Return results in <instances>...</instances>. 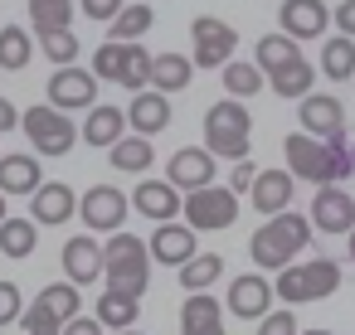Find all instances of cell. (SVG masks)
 I'll return each mask as SVG.
<instances>
[{
    "label": "cell",
    "mask_w": 355,
    "mask_h": 335,
    "mask_svg": "<svg viewBox=\"0 0 355 335\" xmlns=\"http://www.w3.org/2000/svg\"><path fill=\"white\" fill-rule=\"evenodd\" d=\"M282 156H287V170L306 185H340L355 175V146L345 141H321L311 132H292L282 141Z\"/></svg>",
    "instance_id": "6da1fadb"
},
{
    "label": "cell",
    "mask_w": 355,
    "mask_h": 335,
    "mask_svg": "<svg viewBox=\"0 0 355 335\" xmlns=\"http://www.w3.org/2000/svg\"><path fill=\"white\" fill-rule=\"evenodd\" d=\"M311 233H316V224L311 219H302V214H292V209H282V214H272L253 238H248V257L258 262V267H268V272H282L306 243H311Z\"/></svg>",
    "instance_id": "7a4b0ae2"
},
{
    "label": "cell",
    "mask_w": 355,
    "mask_h": 335,
    "mask_svg": "<svg viewBox=\"0 0 355 335\" xmlns=\"http://www.w3.org/2000/svg\"><path fill=\"white\" fill-rule=\"evenodd\" d=\"M103 257H107V291H122V296H146V287H151V243H141L137 233H127V228H117V233H107V243H103Z\"/></svg>",
    "instance_id": "3957f363"
},
{
    "label": "cell",
    "mask_w": 355,
    "mask_h": 335,
    "mask_svg": "<svg viewBox=\"0 0 355 335\" xmlns=\"http://www.w3.org/2000/svg\"><path fill=\"white\" fill-rule=\"evenodd\" d=\"M248 136H253V117L243 107V98H219L205 112V146L224 161H248Z\"/></svg>",
    "instance_id": "277c9868"
},
{
    "label": "cell",
    "mask_w": 355,
    "mask_h": 335,
    "mask_svg": "<svg viewBox=\"0 0 355 335\" xmlns=\"http://www.w3.org/2000/svg\"><path fill=\"white\" fill-rule=\"evenodd\" d=\"M331 291H340V262H331V257H311L302 267L287 262L277 272V301L282 306H306V301H321Z\"/></svg>",
    "instance_id": "5b68a950"
},
{
    "label": "cell",
    "mask_w": 355,
    "mask_h": 335,
    "mask_svg": "<svg viewBox=\"0 0 355 335\" xmlns=\"http://www.w3.org/2000/svg\"><path fill=\"white\" fill-rule=\"evenodd\" d=\"M20 127H25V136H30V146H35L40 156H69V151L83 141V132H78V127L69 122V112L54 107V102L30 107Z\"/></svg>",
    "instance_id": "8992f818"
},
{
    "label": "cell",
    "mask_w": 355,
    "mask_h": 335,
    "mask_svg": "<svg viewBox=\"0 0 355 335\" xmlns=\"http://www.w3.org/2000/svg\"><path fill=\"white\" fill-rule=\"evenodd\" d=\"M234 219H239V190L234 185H200V190H190L185 194V224L190 228H200V233H224V228H234Z\"/></svg>",
    "instance_id": "52a82bcc"
},
{
    "label": "cell",
    "mask_w": 355,
    "mask_h": 335,
    "mask_svg": "<svg viewBox=\"0 0 355 335\" xmlns=\"http://www.w3.org/2000/svg\"><path fill=\"white\" fill-rule=\"evenodd\" d=\"M190 44H195V54H190L195 69H224L239 49V35H234V25H224L214 15H200L190 25Z\"/></svg>",
    "instance_id": "ba28073f"
},
{
    "label": "cell",
    "mask_w": 355,
    "mask_h": 335,
    "mask_svg": "<svg viewBox=\"0 0 355 335\" xmlns=\"http://www.w3.org/2000/svg\"><path fill=\"white\" fill-rule=\"evenodd\" d=\"M127 209H132V199H127L117 185H93V190L83 194V204H78V214H83V224H88L93 233H117V228L127 224Z\"/></svg>",
    "instance_id": "9c48e42d"
},
{
    "label": "cell",
    "mask_w": 355,
    "mask_h": 335,
    "mask_svg": "<svg viewBox=\"0 0 355 335\" xmlns=\"http://www.w3.org/2000/svg\"><path fill=\"white\" fill-rule=\"evenodd\" d=\"M272 301H277V282H268L263 272H243V277H234L229 282V311L239 316V320H263L268 311H272Z\"/></svg>",
    "instance_id": "30bf717a"
},
{
    "label": "cell",
    "mask_w": 355,
    "mask_h": 335,
    "mask_svg": "<svg viewBox=\"0 0 355 335\" xmlns=\"http://www.w3.org/2000/svg\"><path fill=\"white\" fill-rule=\"evenodd\" d=\"M49 102L64 107V112H88V107L98 102V73L64 64V69L49 78Z\"/></svg>",
    "instance_id": "8fae6325"
},
{
    "label": "cell",
    "mask_w": 355,
    "mask_h": 335,
    "mask_svg": "<svg viewBox=\"0 0 355 335\" xmlns=\"http://www.w3.org/2000/svg\"><path fill=\"white\" fill-rule=\"evenodd\" d=\"M302 132L321 136V141H345V107L331 93H306L302 98Z\"/></svg>",
    "instance_id": "7c38bea8"
},
{
    "label": "cell",
    "mask_w": 355,
    "mask_h": 335,
    "mask_svg": "<svg viewBox=\"0 0 355 335\" xmlns=\"http://www.w3.org/2000/svg\"><path fill=\"white\" fill-rule=\"evenodd\" d=\"M59 262H64V277H69V282H78V287H93V282L107 272L103 243H98L93 233H78V238H69V243H64V253H59Z\"/></svg>",
    "instance_id": "4fadbf2b"
},
{
    "label": "cell",
    "mask_w": 355,
    "mask_h": 335,
    "mask_svg": "<svg viewBox=\"0 0 355 335\" xmlns=\"http://www.w3.org/2000/svg\"><path fill=\"white\" fill-rule=\"evenodd\" d=\"M311 224H316L321 233H350V228H355V194L340 190V185H316Z\"/></svg>",
    "instance_id": "5bb4252c"
},
{
    "label": "cell",
    "mask_w": 355,
    "mask_h": 335,
    "mask_svg": "<svg viewBox=\"0 0 355 335\" xmlns=\"http://www.w3.org/2000/svg\"><path fill=\"white\" fill-rule=\"evenodd\" d=\"M331 20L336 15L326 10V0H282L277 10V30H287L292 39H321Z\"/></svg>",
    "instance_id": "9a60e30c"
},
{
    "label": "cell",
    "mask_w": 355,
    "mask_h": 335,
    "mask_svg": "<svg viewBox=\"0 0 355 335\" xmlns=\"http://www.w3.org/2000/svg\"><path fill=\"white\" fill-rule=\"evenodd\" d=\"M132 209L141 214V219H156V224H166V219H175L180 209H185V199H180V185L175 180H141L137 190H132Z\"/></svg>",
    "instance_id": "2e32d148"
},
{
    "label": "cell",
    "mask_w": 355,
    "mask_h": 335,
    "mask_svg": "<svg viewBox=\"0 0 355 335\" xmlns=\"http://www.w3.org/2000/svg\"><path fill=\"white\" fill-rule=\"evenodd\" d=\"M73 214H78V199H73V190H69L64 180H44V185L30 194V219H35V224H44V228L69 224Z\"/></svg>",
    "instance_id": "e0dca14e"
},
{
    "label": "cell",
    "mask_w": 355,
    "mask_h": 335,
    "mask_svg": "<svg viewBox=\"0 0 355 335\" xmlns=\"http://www.w3.org/2000/svg\"><path fill=\"white\" fill-rule=\"evenodd\" d=\"M166 180H175L180 190H200L214 185V151L209 146H180L166 165Z\"/></svg>",
    "instance_id": "ac0fdd59"
},
{
    "label": "cell",
    "mask_w": 355,
    "mask_h": 335,
    "mask_svg": "<svg viewBox=\"0 0 355 335\" xmlns=\"http://www.w3.org/2000/svg\"><path fill=\"white\" fill-rule=\"evenodd\" d=\"M127 117H132V132H141V136H161V132L171 127V93H161V88H141V93L132 98Z\"/></svg>",
    "instance_id": "d6986e66"
},
{
    "label": "cell",
    "mask_w": 355,
    "mask_h": 335,
    "mask_svg": "<svg viewBox=\"0 0 355 335\" xmlns=\"http://www.w3.org/2000/svg\"><path fill=\"white\" fill-rule=\"evenodd\" d=\"M127 127H132V117H127L122 107H112V102L98 107V102H93V107H88V122H83V141H88L93 151H112V146L127 136Z\"/></svg>",
    "instance_id": "ffe728a7"
},
{
    "label": "cell",
    "mask_w": 355,
    "mask_h": 335,
    "mask_svg": "<svg viewBox=\"0 0 355 335\" xmlns=\"http://www.w3.org/2000/svg\"><path fill=\"white\" fill-rule=\"evenodd\" d=\"M292 185H297V175L292 170H258V180H253V190H248V199H253V209L258 214H282L287 204H292Z\"/></svg>",
    "instance_id": "44dd1931"
},
{
    "label": "cell",
    "mask_w": 355,
    "mask_h": 335,
    "mask_svg": "<svg viewBox=\"0 0 355 335\" xmlns=\"http://www.w3.org/2000/svg\"><path fill=\"white\" fill-rule=\"evenodd\" d=\"M195 233H200V228H185V224L166 219V224L151 233V257H156V262H166V267L190 262V257H195Z\"/></svg>",
    "instance_id": "7402d4cb"
},
{
    "label": "cell",
    "mask_w": 355,
    "mask_h": 335,
    "mask_svg": "<svg viewBox=\"0 0 355 335\" xmlns=\"http://www.w3.org/2000/svg\"><path fill=\"white\" fill-rule=\"evenodd\" d=\"M180 335H224V306L209 291H190L180 306Z\"/></svg>",
    "instance_id": "603a6c76"
},
{
    "label": "cell",
    "mask_w": 355,
    "mask_h": 335,
    "mask_svg": "<svg viewBox=\"0 0 355 335\" xmlns=\"http://www.w3.org/2000/svg\"><path fill=\"white\" fill-rule=\"evenodd\" d=\"M40 185H44V175H40V161L30 151L0 156V190H6V194H35Z\"/></svg>",
    "instance_id": "cb8c5ba5"
},
{
    "label": "cell",
    "mask_w": 355,
    "mask_h": 335,
    "mask_svg": "<svg viewBox=\"0 0 355 335\" xmlns=\"http://www.w3.org/2000/svg\"><path fill=\"white\" fill-rule=\"evenodd\" d=\"M321 78H331V83L355 78V35H331L321 44Z\"/></svg>",
    "instance_id": "d4e9b609"
},
{
    "label": "cell",
    "mask_w": 355,
    "mask_h": 335,
    "mask_svg": "<svg viewBox=\"0 0 355 335\" xmlns=\"http://www.w3.org/2000/svg\"><path fill=\"white\" fill-rule=\"evenodd\" d=\"M190 78H195V59H185V54H156V64H151V88H161V93H185Z\"/></svg>",
    "instance_id": "484cf974"
},
{
    "label": "cell",
    "mask_w": 355,
    "mask_h": 335,
    "mask_svg": "<svg viewBox=\"0 0 355 335\" xmlns=\"http://www.w3.org/2000/svg\"><path fill=\"white\" fill-rule=\"evenodd\" d=\"M268 83H272V93H277V98H287V102H302V98L316 88V69H311L306 59H297V64H287V69L268 73Z\"/></svg>",
    "instance_id": "4316f807"
},
{
    "label": "cell",
    "mask_w": 355,
    "mask_h": 335,
    "mask_svg": "<svg viewBox=\"0 0 355 335\" xmlns=\"http://www.w3.org/2000/svg\"><path fill=\"white\" fill-rule=\"evenodd\" d=\"M297 59H302V39H292L287 30L258 39V69H263V73H277V69H287V64H297Z\"/></svg>",
    "instance_id": "83f0119b"
},
{
    "label": "cell",
    "mask_w": 355,
    "mask_h": 335,
    "mask_svg": "<svg viewBox=\"0 0 355 335\" xmlns=\"http://www.w3.org/2000/svg\"><path fill=\"white\" fill-rule=\"evenodd\" d=\"M107 161L117 165V170H127V175H141V170H151V161H156V151H151V136H122L112 151H107Z\"/></svg>",
    "instance_id": "f1b7e54d"
},
{
    "label": "cell",
    "mask_w": 355,
    "mask_h": 335,
    "mask_svg": "<svg viewBox=\"0 0 355 335\" xmlns=\"http://www.w3.org/2000/svg\"><path fill=\"white\" fill-rule=\"evenodd\" d=\"M224 277V257L219 253H195L190 262H180V287L185 291H209Z\"/></svg>",
    "instance_id": "f546056e"
},
{
    "label": "cell",
    "mask_w": 355,
    "mask_h": 335,
    "mask_svg": "<svg viewBox=\"0 0 355 335\" xmlns=\"http://www.w3.org/2000/svg\"><path fill=\"white\" fill-rule=\"evenodd\" d=\"M40 248V228H35V219H6L0 224V253L6 257H30Z\"/></svg>",
    "instance_id": "4dcf8cb0"
},
{
    "label": "cell",
    "mask_w": 355,
    "mask_h": 335,
    "mask_svg": "<svg viewBox=\"0 0 355 335\" xmlns=\"http://www.w3.org/2000/svg\"><path fill=\"white\" fill-rule=\"evenodd\" d=\"M141 296H122V291H103L98 296V320L107 325V330H127V325H137V316H141V306H137Z\"/></svg>",
    "instance_id": "1f68e13d"
},
{
    "label": "cell",
    "mask_w": 355,
    "mask_h": 335,
    "mask_svg": "<svg viewBox=\"0 0 355 335\" xmlns=\"http://www.w3.org/2000/svg\"><path fill=\"white\" fill-rule=\"evenodd\" d=\"M151 25H156V10H151V0H132V6L112 20V39H141V35H151Z\"/></svg>",
    "instance_id": "d6a6232c"
},
{
    "label": "cell",
    "mask_w": 355,
    "mask_h": 335,
    "mask_svg": "<svg viewBox=\"0 0 355 335\" xmlns=\"http://www.w3.org/2000/svg\"><path fill=\"white\" fill-rule=\"evenodd\" d=\"M30 25H35V35L69 30L73 25V0H30Z\"/></svg>",
    "instance_id": "836d02e7"
},
{
    "label": "cell",
    "mask_w": 355,
    "mask_h": 335,
    "mask_svg": "<svg viewBox=\"0 0 355 335\" xmlns=\"http://www.w3.org/2000/svg\"><path fill=\"white\" fill-rule=\"evenodd\" d=\"M30 35L20 30V25H6L0 30V69L6 73H20V69H30Z\"/></svg>",
    "instance_id": "e575fe53"
},
{
    "label": "cell",
    "mask_w": 355,
    "mask_h": 335,
    "mask_svg": "<svg viewBox=\"0 0 355 335\" xmlns=\"http://www.w3.org/2000/svg\"><path fill=\"white\" fill-rule=\"evenodd\" d=\"M219 78H224V93H229V98H253V93L263 88L268 73H263L258 64H239V59H229Z\"/></svg>",
    "instance_id": "d590c367"
},
{
    "label": "cell",
    "mask_w": 355,
    "mask_h": 335,
    "mask_svg": "<svg viewBox=\"0 0 355 335\" xmlns=\"http://www.w3.org/2000/svg\"><path fill=\"white\" fill-rule=\"evenodd\" d=\"M151 64H156V54H146V44L141 39H132L127 44V69H122V88H132V93H141V88H151Z\"/></svg>",
    "instance_id": "8d00e7d4"
},
{
    "label": "cell",
    "mask_w": 355,
    "mask_h": 335,
    "mask_svg": "<svg viewBox=\"0 0 355 335\" xmlns=\"http://www.w3.org/2000/svg\"><path fill=\"white\" fill-rule=\"evenodd\" d=\"M35 301H44V306H49L54 316H64V320H73V316H78V306H83L78 282H69V277H64V282H49V287H44Z\"/></svg>",
    "instance_id": "74e56055"
},
{
    "label": "cell",
    "mask_w": 355,
    "mask_h": 335,
    "mask_svg": "<svg viewBox=\"0 0 355 335\" xmlns=\"http://www.w3.org/2000/svg\"><path fill=\"white\" fill-rule=\"evenodd\" d=\"M40 49H44V59H49L54 69L73 64V59H78V35H73V25H69V30H49V35H40Z\"/></svg>",
    "instance_id": "f35d334b"
},
{
    "label": "cell",
    "mask_w": 355,
    "mask_h": 335,
    "mask_svg": "<svg viewBox=\"0 0 355 335\" xmlns=\"http://www.w3.org/2000/svg\"><path fill=\"white\" fill-rule=\"evenodd\" d=\"M122 69H127V39H107V44L93 54V73L107 78V83H117Z\"/></svg>",
    "instance_id": "ab89813d"
},
{
    "label": "cell",
    "mask_w": 355,
    "mask_h": 335,
    "mask_svg": "<svg viewBox=\"0 0 355 335\" xmlns=\"http://www.w3.org/2000/svg\"><path fill=\"white\" fill-rule=\"evenodd\" d=\"M20 325H25V335H64V325H69V320H64V316H54L44 301H35V306L20 316Z\"/></svg>",
    "instance_id": "60d3db41"
},
{
    "label": "cell",
    "mask_w": 355,
    "mask_h": 335,
    "mask_svg": "<svg viewBox=\"0 0 355 335\" xmlns=\"http://www.w3.org/2000/svg\"><path fill=\"white\" fill-rule=\"evenodd\" d=\"M258 335H302V330H297V316H292V306H277V311H268V316L258 320Z\"/></svg>",
    "instance_id": "b9f144b4"
},
{
    "label": "cell",
    "mask_w": 355,
    "mask_h": 335,
    "mask_svg": "<svg viewBox=\"0 0 355 335\" xmlns=\"http://www.w3.org/2000/svg\"><path fill=\"white\" fill-rule=\"evenodd\" d=\"M20 316H25L20 287H15V282H0V325H15Z\"/></svg>",
    "instance_id": "7bdbcfd3"
},
{
    "label": "cell",
    "mask_w": 355,
    "mask_h": 335,
    "mask_svg": "<svg viewBox=\"0 0 355 335\" xmlns=\"http://www.w3.org/2000/svg\"><path fill=\"white\" fill-rule=\"evenodd\" d=\"M78 10H83L88 20H103V25H112V20L127 10V0H78Z\"/></svg>",
    "instance_id": "ee69618b"
},
{
    "label": "cell",
    "mask_w": 355,
    "mask_h": 335,
    "mask_svg": "<svg viewBox=\"0 0 355 335\" xmlns=\"http://www.w3.org/2000/svg\"><path fill=\"white\" fill-rule=\"evenodd\" d=\"M107 325L98 320V316H73L69 325H64V335H103Z\"/></svg>",
    "instance_id": "f6af8a7d"
},
{
    "label": "cell",
    "mask_w": 355,
    "mask_h": 335,
    "mask_svg": "<svg viewBox=\"0 0 355 335\" xmlns=\"http://www.w3.org/2000/svg\"><path fill=\"white\" fill-rule=\"evenodd\" d=\"M336 30L355 35V0H340V6H336Z\"/></svg>",
    "instance_id": "bcb514c9"
},
{
    "label": "cell",
    "mask_w": 355,
    "mask_h": 335,
    "mask_svg": "<svg viewBox=\"0 0 355 335\" xmlns=\"http://www.w3.org/2000/svg\"><path fill=\"white\" fill-rule=\"evenodd\" d=\"M253 180H258V165H253V161H239V170H234L229 185H234V190H253Z\"/></svg>",
    "instance_id": "7dc6e473"
},
{
    "label": "cell",
    "mask_w": 355,
    "mask_h": 335,
    "mask_svg": "<svg viewBox=\"0 0 355 335\" xmlns=\"http://www.w3.org/2000/svg\"><path fill=\"white\" fill-rule=\"evenodd\" d=\"M20 122H25V117L15 112V102H10V98H0V132H15Z\"/></svg>",
    "instance_id": "c3c4849f"
},
{
    "label": "cell",
    "mask_w": 355,
    "mask_h": 335,
    "mask_svg": "<svg viewBox=\"0 0 355 335\" xmlns=\"http://www.w3.org/2000/svg\"><path fill=\"white\" fill-rule=\"evenodd\" d=\"M6 199H10V194H6V190H0V224H6V219H10V214H6Z\"/></svg>",
    "instance_id": "681fc988"
},
{
    "label": "cell",
    "mask_w": 355,
    "mask_h": 335,
    "mask_svg": "<svg viewBox=\"0 0 355 335\" xmlns=\"http://www.w3.org/2000/svg\"><path fill=\"white\" fill-rule=\"evenodd\" d=\"M107 335H141V330H137V325H127V330H107Z\"/></svg>",
    "instance_id": "f907efd6"
},
{
    "label": "cell",
    "mask_w": 355,
    "mask_h": 335,
    "mask_svg": "<svg viewBox=\"0 0 355 335\" xmlns=\"http://www.w3.org/2000/svg\"><path fill=\"white\" fill-rule=\"evenodd\" d=\"M302 335H336V330H302Z\"/></svg>",
    "instance_id": "816d5d0a"
},
{
    "label": "cell",
    "mask_w": 355,
    "mask_h": 335,
    "mask_svg": "<svg viewBox=\"0 0 355 335\" xmlns=\"http://www.w3.org/2000/svg\"><path fill=\"white\" fill-rule=\"evenodd\" d=\"M350 257H355V228H350Z\"/></svg>",
    "instance_id": "f5cc1de1"
},
{
    "label": "cell",
    "mask_w": 355,
    "mask_h": 335,
    "mask_svg": "<svg viewBox=\"0 0 355 335\" xmlns=\"http://www.w3.org/2000/svg\"><path fill=\"white\" fill-rule=\"evenodd\" d=\"M350 180H355V175H350Z\"/></svg>",
    "instance_id": "db71d44e"
}]
</instances>
